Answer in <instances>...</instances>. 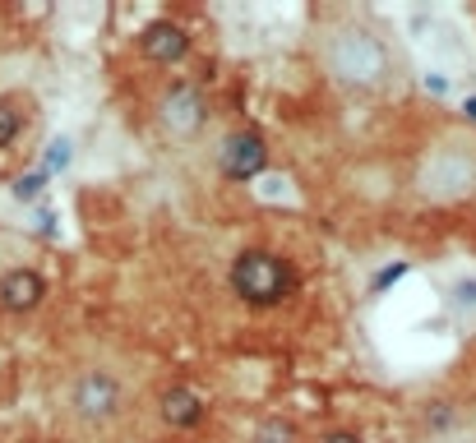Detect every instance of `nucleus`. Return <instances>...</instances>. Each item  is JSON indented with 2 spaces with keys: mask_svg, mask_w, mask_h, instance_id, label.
<instances>
[{
  "mask_svg": "<svg viewBox=\"0 0 476 443\" xmlns=\"http://www.w3.org/2000/svg\"><path fill=\"white\" fill-rule=\"evenodd\" d=\"M269 138H263L255 125H236L231 134H222L218 138V148H213V162H218V171L227 176V180H255V176H263L269 171Z\"/></svg>",
  "mask_w": 476,
  "mask_h": 443,
  "instance_id": "0eeeda50",
  "label": "nucleus"
},
{
  "mask_svg": "<svg viewBox=\"0 0 476 443\" xmlns=\"http://www.w3.org/2000/svg\"><path fill=\"white\" fill-rule=\"evenodd\" d=\"M250 443H305V430H301V421L292 411H269V415L255 421Z\"/></svg>",
  "mask_w": 476,
  "mask_h": 443,
  "instance_id": "f8f14e48",
  "label": "nucleus"
},
{
  "mask_svg": "<svg viewBox=\"0 0 476 443\" xmlns=\"http://www.w3.org/2000/svg\"><path fill=\"white\" fill-rule=\"evenodd\" d=\"M33 125H38V102H33V93H23V88L0 93V153L19 148L23 138L33 134Z\"/></svg>",
  "mask_w": 476,
  "mask_h": 443,
  "instance_id": "9d476101",
  "label": "nucleus"
},
{
  "mask_svg": "<svg viewBox=\"0 0 476 443\" xmlns=\"http://www.w3.org/2000/svg\"><path fill=\"white\" fill-rule=\"evenodd\" d=\"M153 125L167 144H195V138L213 125V93L190 74H167L153 88Z\"/></svg>",
  "mask_w": 476,
  "mask_h": 443,
  "instance_id": "39448f33",
  "label": "nucleus"
},
{
  "mask_svg": "<svg viewBox=\"0 0 476 443\" xmlns=\"http://www.w3.org/2000/svg\"><path fill=\"white\" fill-rule=\"evenodd\" d=\"M421 443H476V434H463V430H458V434H448V439H421Z\"/></svg>",
  "mask_w": 476,
  "mask_h": 443,
  "instance_id": "a211bd4d",
  "label": "nucleus"
},
{
  "mask_svg": "<svg viewBox=\"0 0 476 443\" xmlns=\"http://www.w3.org/2000/svg\"><path fill=\"white\" fill-rule=\"evenodd\" d=\"M46 296H51V282L38 263H10L0 272V314L29 319L46 305Z\"/></svg>",
  "mask_w": 476,
  "mask_h": 443,
  "instance_id": "1a4fd4ad",
  "label": "nucleus"
},
{
  "mask_svg": "<svg viewBox=\"0 0 476 443\" xmlns=\"http://www.w3.org/2000/svg\"><path fill=\"white\" fill-rule=\"evenodd\" d=\"M416 425H421V439H448V434H458L463 411L448 397H430V402L416 406Z\"/></svg>",
  "mask_w": 476,
  "mask_h": 443,
  "instance_id": "9b49d317",
  "label": "nucleus"
},
{
  "mask_svg": "<svg viewBox=\"0 0 476 443\" xmlns=\"http://www.w3.org/2000/svg\"><path fill=\"white\" fill-rule=\"evenodd\" d=\"M46 180H51L46 171H33V176H19V180H14V199H38V194L46 189Z\"/></svg>",
  "mask_w": 476,
  "mask_h": 443,
  "instance_id": "dca6fc26",
  "label": "nucleus"
},
{
  "mask_svg": "<svg viewBox=\"0 0 476 443\" xmlns=\"http://www.w3.org/2000/svg\"><path fill=\"white\" fill-rule=\"evenodd\" d=\"M70 157H74V138H51V148H46V157H42V171H46V176L65 171Z\"/></svg>",
  "mask_w": 476,
  "mask_h": 443,
  "instance_id": "4468645a",
  "label": "nucleus"
},
{
  "mask_svg": "<svg viewBox=\"0 0 476 443\" xmlns=\"http://www.w3.org/2000/svg\"><path fill=\"white\" fill-rule=\"evenodd\" d=\"M407 268H412V263H388V268H380V277L370 282V296H380L388 282H398V277H407Z\"/></svg>",
  "mask_w": 476,
  "mask_h": 443,
  "instance_id": "f3484780",
  "label": "nucleus"
},
{
  "mask_svg": "<svg viewBox=\"0 0 476 443\" xmlns=\"http://www.w3.org/2000/svg\"><path fill=\"white\" fill-rule=\"evenodd\" d=\"M148 411L167 434H199L213 421V393H204L195 379H163L148 397Z\"/></svg>",
  "mask_w": 476,
  "mask_h": 443,
  "instance_id": "423d86ee",
  "label": "nucleus"
},
{
  "mask_svg": "<svg viewBox=\"0 0 476 443\" xmlns=\"http://www.w3.org/2000/svg\"><path fill=\"white\" fill-rule=\"evenodd\" d=\"M314 55H320V70L329 74V83L347 93H384L398 83L403 61H398V46L388 42V33L365 19V14H329L320 28H314Z\"/></svg>",
  "mask_w": 476,
  "mask_h": 443,
  "instance_id": "f257e3e1",
  "label": "nucleus"
},
{
  "mask_svg": "<svg viewBox=\"0 0 476 443\" xmlns=\"http://www.w3.org/2000/svg\"><path fill=\"white\" fill-rule=\"evenodd\" d=\"M227 287L246 310H282L287 300L301 296V268H296V259H287L282 249L246 245L231 255Z\"/></svg>",
  "mask_w": 476,
  "mask_h": 443,
  "instance_id": "20e7f679",
  "label": "nucleus"
},
{
  "mask_svg": "<svg viewBox=\"0 0 476 443\" xmlns=\"http://www.w3.org/2000/svg\"><path fill=\"white\" fill-rule=\"evenodd\" d=\"M412 194L430 208L476 204V130L467 125L435 130L412 162Z\"/></svg>",
  "mask_w": 476,
  "mask_h": 443,
  "instance_id": "f03ea898",
  "label": "nucleus"
},
{
  "mask_svg": "<svg viewBox=\"0 0 476 443\" xmlns=\"http://www.w3.org/2000/svg\"><path fill=\"white\" fill-rule=\"evenodd\" d=\"M310 443H370V439H365V430L352 425V421H333V425H324L320 434H314Z\"/></svg>",
  "mask_w": 476,
  "mask_h": 443,
  "instance_id": "ddd939ff",
  "label": "nucleus"
},
{
  "mask_svg": "<svg viewBox=\"0 0 476 443\" xmlns=\"http://www.w3.org/2000/svg\"><path fill=\"white\" fill-rule=\"evenodd\" d=\"M448 296H454L458 310H476V272H472V277H458V282L448 287Z\"/></svg>",
  "mask_w": 476,
  "mask_h": 443,
  "instance_id": "2eb2a0df",
  "label": "nucleus"
},
{
  "mask_svg": "<svg viewBox=\"0 0 476 443\" xmlns=\"http://www.w3.org/2000/svg\"><path fill=\"white\" fill-rule=\"evenodd\" d=\"M190 28H185L180 19L163 14V19H153L144 23L139 33H135V51H139V61H148L153 70H180L185 61H190Z\"/></svg>",
  "mask_w": 476,
  "mask_h": 443,
  "instance_id": "6e6552de",
  "label": "nucleus"
},
{
  "mask_svg": "<svg viewBox=\"0 0 476 443\" xmlns=\"http://www.w3.org/2000/svg\"><path fill=\"white\" fill-rule=\"evenodd\" d=\"M61 411L84 434H112L135 411V388H129L125 365L107 355H88L65 374L61 383Z\"/></svg>",
  "mask_w": 476,
  "mask_h": 443,
  "instance_id": "7ed1b4c3",
  "label": "nucleus"
}]
</instances>
